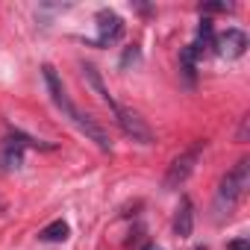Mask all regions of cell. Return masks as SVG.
<instances>
[{
  "label": "cell",
  "mask_w": 250,
  "mask_h": 250,
  "mask_svg": "<svg viewBox=\"0 0 250 250\" xmlns=\"http://www.w3.org/2000/svg\"><path fill=\"white\" fill-rule=\"evenodd\" d=\"M94 21H97V42H94V44L106 47V44H115V42L124 36V18H121L118 12L100 9Z\"/></svg>",
  "instance_id": "4"
},
{
  "label": "cell",
  "mask_w": 250,
  "mask_h": 250,
  "mask_svg": "<svg viewBox=\"0 0 250 250\" xmlns=\"http://www.w3.org/2000/svg\"><path fill=\"white\" fill-rule=\"evenodd\" d=\"M68 235H71V227H68L62 218H59V221H50V224L39 232V238H42V241H65Z\"/></svg>",
  "instance_id": "11"
},
{
  "label": "cell",
  "mask_w": 250,
  "mask_h": 250,
  "mask_svg": "<svg viewBox=\"0 0 250 250\" xmlns=\"http://www.w3.org/2000/svg\"><path fill=\"white\" fill-rule=\"evenodd\" d=\"M180 62H183V74L188 77V83H194V68H197V50H194V44H188V47L180 50Z\"/></svg>",
  "instance_id": "12"
},
{
  "label": "cell",
  "mask_w": 250,
  "mask_h": 250,
  "mask_svg": "<svg viewBox=\"0 0 250 250\" xmlns=\"http://www.w3.org/2000/svg\"><path fill=\"white\" fill-rule=\"evenodd\" d=\"M71 121H74L77 127H80V133H85V139H88V142H94V145H97L103 153H112V142H109V133L100 127V124H97L91 115H85V112H80V109H77Z\"/></svg>",
  "instance_id": "5"
},
{
  "label": "cell",
  "mask_w": 250,
  "mask_h": 250,
  "mask_svg": "<svg viewBox=\"0 0 250 250\" xmlns=\"http://www.w3.org/2000/svg\"><path fill=\"white\" fill-rule=\"evenodd\" d=\"M115 121H118V127L124 130V136L139 142V145H153V130L145 124V118L133 109H118L115 112Z\"/></svg>",
  "instance_id": "3"
},
{
  "label": "cell",
  "mask_w": 250,
  "mask_h": 250,
  "mask_svg": "<svg viewBox=\"0 0 250 250\" xmlns=\"http://www.w3.org/2000/svg\"><path fill=\"white\" fill-rule=\"evenodd\" d=\"M221 56H227V59H238V56H244V50H247V36L238 30V27H229L227 33H221V36H215V44H212Z\"/></svg>",
  "instance_id": "6"
},
{
  "label": "cell",
  "mask_w": 250,
  "mask_h": 250,
  "mask_svg": "<svg viewBox=\"0 0 250 250\" xmlns=\"http://www.w3.org/2000/svg\"><path fill=\"white\" fill-rule=\"evenodd\" d=\"M191 227H194V206H191L188 197H180V206H177V215H174V232L180 238H188Z\"/></svg>",
  "instance_id": "9"
},
{
  "label": "cell",
  "mask_w": 250,
  "mask_h": 250,
  "mask_svg": "<svg viewBox=\"0 0 250 250\" xmlns=\"http://www.w3.org/2000/svg\"><path fill=\"white\" fill-rule=\"evenodd\" d=\"M247 186H250V159L244 156V159H238L235 168L227 171V177L221 180V186H218V206L227 209V215H229L232 206L244 197Z\"/></svg>",
  "instance_id": "1"
},
{
  "label": "cell",
  "mask_w": 250,
  "mask_h": 250,
  "mask_svg": "<svg viewBox=\"0 0 250 250\" xmlns=\"http://www.w3.org/2000/svg\"><path fill=\"white\" fill-rule=\"evenodd\" d=\"M229 250H247V241H244V238H241V241H232Z\"/></svg>",
  "instance_id": "15"
},
{
  "label": "cell",
  "mask_w": 250,
  "mask_h": 250,
  "mask_svg": "<svg viewBox=\"0 0 250 250\" xmlns=\"http://www.w3.org/2000/svg\"><path fill=\"white\" fill-rule=\"evenodd\" d=\"M42 74H44V83H47V91H50V97H53V103L68 115V118H74V112H77V106L71 103V97H68V91H65V85H62V80H59V74L53 71V65H44L42 68Z\"/></svg>",
  "instance_id": "7"
},
{
  "label": "cell",
  "mask_w": 250,
  "mask_h": 250,
  "mask_svg": "<svg viewBox=\"0 0 250 250\" xmlns=\"http://www.w3.org/2000/svg\"><path fill=\"white\" fill-rule=\"evenodd\" d=\"M247 130H250V115L241 118V127H238V142H247Z\"/></svg>",
  "instance_id": "14"
},
{
  "label": "cell",
  "mask_w": 250,
  "mask_h": 250,
  "mask_svg": "<svg viewBox=\"0 0 250 250\" xmlns=\"http://www.w3.org/2000/svg\"><path fill=\"white\" fill-rule=\"evenodd\" d=\"M83 74H85V80H88V85H91V88H94V91L100 94V100H103V103H106V106H109L112 112H118L121 106H118V103H115V97L109 94V88H106V83H103V77H100V71H97V68H94L91 62H83Z\"/></svg>",
  "instance_id": "8"
},
{
  "label": "cell",
  "mask_w": 250,
  "mask_h": 250,
  "mask_svg": "<svg viewBox=\"0 0 250 250\" xmlns=\"http://www.w3.org/2000/svg\"><path fill=\"white\" fill-rule=\"evenodd\" d=\"M203 147H206V142H197V145H191L186 153H180V156L168 165V174H165V180H162L165 191H177V188H180L191 174H194V165H197V159H200Z\"/></svg>",
  "instance_id": "2"
},
{
  "label": "cell",
  "mask_w": 250,
  "mask_h": 250,
  "mask_svg": "<svg viewBox=\"0 0 250 250\" xmlns=\"http://www.w3.org/2000/svg\"><path fill=\"white\" fill-rule=\"evenodd\" d=\"M24 162V145L15 139V133L3 142V147H0V168H18Z\"/></svg>",
  "instance_id": "10"
},
{
  "label": "cell",
  "mask_w": 250,
  "mask_h": 250,
  "mask_svg": "<svg viewBox=\"0 0 250 250\" xmlns=\"http://www.w3.org/2000/svg\"><path fill=\"white\" fill-rule=\"evenodd\" d=\"M145 250H162V247H156V244H147V247H145Z\"/></svg>",
  "instance_id": "16"
},
{
  "label": "cell",
  "mask_w": 250,
  "mask_h": 250,
  "mask_svg": "<svg viewBox=\"0 0 250 250\" xmlns=\"http://www.w3.org/2000/svg\"><path fill=\"white\" fill-rule=\"evenodd\" d=\"M235 6L232 3H203L200 6V12H232Z\"/></svg>",
  "instance_id": "13"
}]
</instances>
